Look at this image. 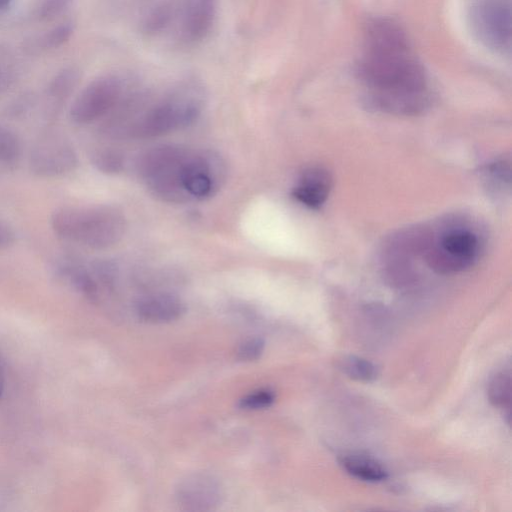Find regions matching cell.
<instances>
[{
    "label": "cell",
    "instance_id": "cell-1",
    "mask_svg": "<svg viewBox=\"0 0 512 512\" xmlns=\"http://www.w3.org/2000/svg\"><path fill=\"white\" fill-rule=\"evenodd\" d=\"M364 42L356 73L368 88L367 103L393 113L422 110L429 101L427 78L404 30L390 19H373L366 25Z\"/></svg>",
    "mask_w": 512,
    "mask_h": 512
},
{
    "label": "cell",
    "instance_id": "cell-2",
    "mask_svg": "<svg viewBox=\"0 0 512 512\" xmlns=\"http://www.w3.org/2000/svg\"><path fill=\"white\" fill-rule=\"evenodd\" d=\"M51 228L59 238L91 249H106L125 234L126 220L112 206L61 207L53 212Z\"/></svg>",
    "mask_w": 512,
    "mask_h": 512
},
{
    "label": "cell",
    "instance_id": "cell-3",
    "mask_svg": "<svg viewBox=\"0 0 512 512\" xmlns=\"http://www.w3.org/2000/svg\"><path fill=\"white\" fill-rule=\"evenodd\" d=\"M203 107V89L195 83L183 84L135 117L123 136L147 139L183 129L198 119Z\"/></svg>",
    "mask_w": 512,
    "mask_h": 512
},
{
    "label": "cell",
    "instance_id": "cell-4",
    "mask_svg": "<svg viewBox=\"0 0 512 512\" xmlns=\"http://www.w3.org/2000/svg\"><path fill=\"white\" fill-rule=\"evenodd\" d=\"M189 152L180 145L161 144L139 156L138 174L158 199L168 203L190 201L182 184V168Z\"/></svg>",
    "mask_w": 512,
    "mask_h": 512
},
{
    "label": "cell",
    "instance_id": "cell-5",
    "mask_svg": "<svg viewBox=\"0 0 512 512\" xmlns=\"http://www.w3.org/2000/svg\"><path fill=\"white\" fill-rule=\"evenodd\" d=\"M78 163V155L73 144L64 133L56 129H49L40 134L29 155L30 171L43 178L71 173Z\"/></svg>",
    "mask_w": 512,
    "mask_h": 512
},
{
    "label": "cell",
    "instance_id": "cell-6",
    "mask_svg": "<svg viewBox=\"0 0 512 512\" xmlns=\"http://www.w3.org/2000/svg\"><path fill=\"white\" fill-rule=\"evenodd\" d=\"M124 82L118 75H103L91 81L75 98L70 119L88 124L110 113L124 98Z\"/></svg>",
    "mask_w": 512,
    "mask_h": 512
},
{
    "label": "cell",
    "instance_id": "cell-7",
    "mask_svg": "<svg viewBox=\"0 0 512 512\" xmlns=\"http://www.w3.org/2000/svg\"><path fill=\"white\" fill-rule=\"evenodd\" d=\"M472 26L488 48L509 53L511 48V0H474Z\"/></svg>",
    "mask_w": 512,
    "mask_h": 512
},
{
    "label": "cell",
    "instance_id": "cell-8",
    "mask_svg": "<svg viewBox=\"0 0 512 512\" xmlns=\"http://www.w3.org/2000/svg\"><path fill=\"white\" fill-rule=\"evenodd\" d=\"M479 247L477 235L469 229H449L433 244L427 261L438 272H457L472 265L478 256Z\"/></svg>",
    "mask_w": 512,
    "mask_h": 512
},
{
    "label": "cell",
    "instance_id": "cell-9",
    "mask_svg": "<svg viewBox=\"0 0 512 512\" xmlns=\"http://www.w3.org/2000/svg\"><path fill=\"white\" fill-rule=\"evenodd\" d=\"M221 158L210 151H190L182 168V184L190 200L214 194L224 177Z\"/></svg>",
    "mask_w": 512,
    "mask_h": 512
},
{
    "label": "cell",
    "instance_id": "cell-10",
    "mask_svg": "<svg viewBox=\"0 0 512 512\" xmlns=\"http://www.w3.org/2000/svg\"><path fill=\"white\" fill-rule=\"evenodd\" d=\"M222 498L219 482L212 476L196 473L179 482L176 488L178 504L189 511H210L217 507Z\"/></svg>",
    "mask_w": 512,
    "mask_h": 512
},
{
    "label": "cell",
    "instance_id": "cell-11",
    "mask_svg": "<svg viewBox=\"0 0 512 512\" xmlns=\"http://www.w3.org/2000/svg\"><path fill=\"white\" fill-rule=\"evenodd\" d=\"M218 0H188L181 18V37L186 43L202 41L210 32Z\"/></svg>",
    "mask_w": 512,
    "mask_h": 512
},
{
    "label": "cell",
    "instance_id": "cell-12",
    "mask_svg": "<svg viewBox=\"0 0 512 512\" xmlns=\"http://www.w3.org/2000/svg\"><path fill=\"white\" fill-rule=\"evenodd\" d=\"M183 301L170 292H154L137 300L135 311L138 317L149 323H167L177 320L185 313Z\"/></svg>",
    "mask_w": 512,
    "mask_h": 512
},
{
    "label": "cell",
    "instance_id": "cell-13",
    "mask_svg": "<svg viewBox=\"0 0 512 512\" xmlns=\"http://www.w3.org/2000/svg\"><path fill=\"white\" fill-rule=\"evenodd\" d=\"M55 276L90 301L99 298V286L89 267L73 257H61L53 264Z\"/></svg>",
    "mask_w": 512,
    "mask_h": 512
},
{
    "label": "cell",
    "instance_id": "cell-14",
    "mask_svg": "<svg viewBox=\"0 0 512 512\" xmlns=\"http://www.w3.org/2000/svg\"><path fill=\"white\" fill-rule=\"evenodd\" d=\"M331 183V176L325 169L311 167L302 172L292 195L307 207L319 208L329 195Z\"/></svg>",
    "mask_w": 512,
    "mask_h": 512
},
{
    "label": "cell",
    "instance_id": "cell-15",
    "mask_svg": "<svg viewBox=\"0 0 512 512\" xmlns=\"http://www.w3.org/2000/svg\"><path fill=\"white\" fill-rule=\"evenodd\" d=\"M340 465L350 475L368 482H380L388 477L384 466L376 459L362 454H347L340 458Z\"/></svg>",
    "mask_w": 512,
    "mask_h": 512
},
{
    "label": "cell",
    "instance_id": "cell-16",
    "mask_svg": "<svg viewBox=\"0 0 512 512\" xmlns=\"http://www.w3.org/2000/svg\"><path fill=\"white\" fill-rule=\"evenodd\" d=\"M79 81V73L72 68L59 72L49 83L46 90L47 115L54 116L63 102L71 95Z\"/></svg>",
    "mask_w": 512,
    "mask_h": 512
},
{
    "label": "cell",
    "instance_id": "cell-17",
    "mask_svg": "<svg viewBox=\"0 0 512 512\" xmlns=\"http://www.w3.org/2000/svg\"><path fill=\"white\" fill-rule=\"evenodd\" d=\"M487 394L489 401L497 407L509 408L511 400V376L509 371L496 373L489 381Z\"/></svg>",
    "mask_w": 512,
    "mask_h": 512
},
{
    "label": "cell",
    "instance_id": "cell-18",
    "mask_svg": "<svg viewBox=\"0 0 512 512\" xmlns=\"http://www.w3.org/2000/svg\"><path fill=\"white\" fill-rule=\"evenodd\" d=\"M340 369L350 378L358 381H372L377 376L376 366L358 356H345L340 360Z\"/></svg>",
    "mask_w": 512,
    "mask_h": 512
},
{
    "label": "cell",
    "instance_id": "cell-19",
    "mask_svg": "<svg viewBox=\"0 0 512 512\" xmlns=\"http://www.w3.org/2000/svg\"><path fill=\"white\" fill-rule=\"evenodd\" d=\"M93 166L105 174H117L124 167L122 154L111 148H102L94 151L91 155Z\"/></svg>",
    "mask_w": 512,
    "mask_h": 512
},
{
    "label": "cell",
    "instance_id": "cell-20",
    "mask_svg": "<svg viewBox=\"0 0 512 512\" xmlns=\"http://www.w3.org/2000/svg\"><path fill=\"white\" fill-rule=\"evenodd\" d=\"M73 34V27L70 23L61 24L40 36L34 46L40 50L54 49L69 40Z\"/></svg>",
    "mask_w": 512,
    "mask_h": 512
},
{
    "label": "cell",
    "instance_id": "cell-21",
    "mask_svg": "<svg viewBox=\"0 0 512 512\" xmlns=\"http://www.w3.org/2000/svg\"><path fill=\"white\" fill-rule=\"evenodd\" d=\"M21 152L20 141L16 134L0 124V162L12 163Z\"/></svg>",
    "mask_w": 512,
    "mask_h": 512
},
{
    "label": "cell",
    "instance_id": "cell-22",
    "mask_svg": "<svg viewBox=\"0 0 512 512\" xmlns=\"http://www.w3.org/2000/svg\"><path fill=\"white\" fill-rule=\"evenodd\" d=\"M275 393L271 389H259L239 400L238 406L244 410H258L270 407L275 401Z\"/></svg>",
    "mask_w": 512,
    "mask_h": 512
},
{
    "label": "cell",
    "instance_id": "cell-23",
    "mask_svg": "<svg viewBox=\"0 0 512 512\" xmlns=\"http://www.w3.org/2000/svg\"><path fill=\"white\" fill-rule=\"evenodd\" d=\"M264 347L265 342L262 338L254 337L246 339L238 346L236 357L240 361H255L262 355Z\"/></svg>",
    "mask_w": 512,
    "mask_h": 512
},
{
    "label": "cell",
    "instance_id": "cell-24",
    "mask_svg": "<svg viewBox=\"0 0 512 512\" xmlns=\"http://www.w3.org/2000/svg\"><path fill=\"white\" fill-rule=\"evenodd\" d=\"M72 0H43L38 15L43 20H49L60 14Z\"/></svg>",
    "mask_w": 512,
    "mask_h": 512
},
{
    "label": "cell",
    "instance_id": "cell-25",
    "mask_svg": "<svg viewBox=\"0 0 512 512\" xmlns=\"http://www.w3.org/2000/svg\"><path fill=\"white\" fill-rule=\"evenodd\" d=\"M15 234L10 226L0 220V251L5 250L13 245Z\"/></svg>",
    "mask_w": 512,
    "mask_h": 512
},
{
    "label": "cell",
    "instance_id": "cell-26",
    "mask_svg": "<svg viewBox=\"0 0 512 512\" xmlns=\"http://www.w3.org/2000/svg\"><path fill=\"white\" fill-rule=\"evenodd\" d=\"M10 85V76L4 68L0 66V93L5 91Z\"/></svg>",
    "mask_w": 512,
    "mask_h": 512
},
{
    "label": "cell",
    "instance_id": "cell-27",
    "mask_svg": "<svg viewBox=\"0 0 512 512\" xmlns=\"http://www.w3.org/2000/svg\"><path fill=\"white\" fill-rule=\"evenodd\" d=\"M4 381H5L4 365H3V360H2L1 355H0V398L2 397V394H3V391H4Z\"/></svg>",
    "mask_w": 512,
    "mask_h": 512
},
{
    "label": "cell",
    "instance_id": "cell-28",
    "mask_svg": "<svg viewBox=\"0 0 512 512\" xmlns=\"http://www.w3.org/2000/svg\"><path fill=\"white\" fill-rule=\"evenodd\" d=\"M11 0H0V9L5 8Z\"/></svg>",
    "mask_w": 512,
    "mask_h": 512
}]
</instances>
